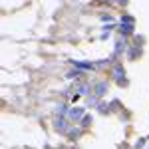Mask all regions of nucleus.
Returning a JSON list of instances; mask_svg holds the SVG:
<instances>
[{
    "instance_id": "1",
    "label": "nucleus",
    "mask_w": 149,
    "mask_h": 149,
    "mask_svg": "<svg viewBox=\"0 0 149 149\" xmlns=\"http://www.w3.org/2000/svg\"><path fill=\"white\" fill-rule=\"evenodd\" d=\"M123 74H125V72H123V68H121V66H115L113 72H111V76H113L117 81H123V80H121V76H123Z\"/></svg>"
},
{
    "instance_id": "2",
    "label": "nucleus",
    "mask_w": 149,
    "mask_h": 149,
    "mask_svg": "<svg viewBox=\"0 0 149 149\" xmlns=\"http://www.w3.org/2000/svg\"><path fill=\"white\" fill-rule=\"evenodd\" d=\"M81 115H84V109H80V107H74V109H70V117H72V119H80Z\"/></svg>"
},
{
    "instance_id": "3",
    "label": "nucleus",
    "mask_w": 149,
    "mask_h": 149,
    "mask_svg": "<svg viewBox=\"0 0 149 149\" xmlns=\"http://www.w3.org/2000/svg\"><path fill=\"white\" fill-rule=\"evenodd\" d=\"M105 90H107V84H97V86H95V93H97V95H103V93H105Z\"/></svg>"
},
{
    "instance_id": "4",
    "label": "nucleus",
    "mask_w": 149,
    "mask_h": 149,
    "mask_svg": "<svg viewBox=\"0 0 149 149\" xmlns=\"http://www.w3.org/2000/svg\"><path fill=\"white\" fill-rule=\"evenodd\" d=\"M74 66H78L81 70H92L93 68V64H86V62H74Z\"/></svg>"
},
{
    "instance_id": "5",
    "label": "nucleus",
    "mask_w": 149,
    "mask_h": 149,
    "mask_svg": "<svg viewBox=\"0 0 149 149\" xmlns=\"http://www.w3.org/2000/svg\"><path fill=\"white\" fill-rule=\"evenodd\" d=\"M56 129H66V121L64 119H56Z\"/></svg>"
},
{
    "instance_id": "6",
    "label": "nucleus",
    "mask_w": 149,
    "mask_h": 149,
    "mask_svg": "<svg viewBox=\"0 0 149 149\" xmlns=\"http://www.w3.org/2000/svg\"><path fill=\"white\" fill-rule=\"evenodd\" d=\"M90 121H92V117H90V115H86V117L81 119V125H84V127H86V125H90Z\"/></svg>"
}]
</instances>
